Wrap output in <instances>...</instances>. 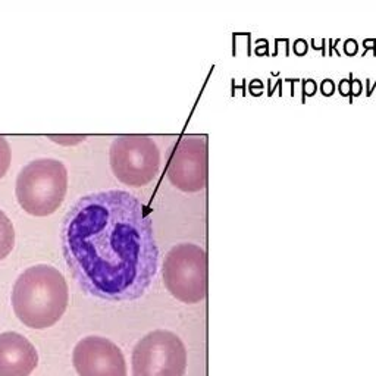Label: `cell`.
<instances>
[{
  "label": "cell",
  "mask_w": 376,
  "mask_h": 376,
  "mask_svg": "<svg viewBox=\"0 0 376 376\" xmlns=\"http://www.w3.org/2000/svg\"><path fill=\"white\" fill-rule=\"evenodd\" d=\"M10 165V147L7 141L0 137V179L4 176Z\"/></svg>",
  "instance_id": "obj_11"
},
{
  "label": "cell",
  "mask_w": 376,
  "mask_h": 376,
  "mask_svg": "<svg viewBox=\"0 0 376 376\" xmlns=\"http://www.w3.org/2000/svg\"><path fill=\"white\" fill-rule=\"evenodd\" d=\"M109 159L115 176L129 187L150 184L160 168L159 147L146 135H121L115 138Z\"/></svg>",
  "instance_id": "obj_5"
},
{
  "label": "cell",
  "mask_w": 376,
  "mask_h": 376,
  "mask_svg": "<svg viewBox=\"0 0 376 376\" xmlns=\"http://www.w3.org/2000/svg\"><path fill=\"white\" fill-rule=\"evenodd\" d=\"M38 365L35 347L21 334H0V376H29Z\"/></svg>",
  "instance_id": "obj_9"
},
{
  "label": "cell",
  "mask_w": 376,
  "mask_h": 376,
  "mask_svg": "<svg viewBox=\"0 0 376 376\" xmlns=\"http://www.w3.org/2000/svg\"><path fill=\"white\" fill-rule=\"evenodd\" d=\"M207 254L191 243L172 247L163 260L166 290L185 304H196L207 296Z\"/></svg>",
  "instance_id": "obj_4"
},
{
  "label": "cell",
  "mask_w": 376,
  "mask_h": 376,
  "mask_svg": "<svg viewBox=\"0 0 376 376\" xmlns=\"http://www.w3.org/2000/svg\"><path fill=\"white\" fill-rule=\"evenodd\" d=\"M185 369L187 350L179 337L169 331H153L134 347V376H184Z\"/></svg>",
  "instance_id": "obj_6"
},
{
  "label": "cell",
  "mask_w": 376,
  "mask_h": 376,
  "mask_svg": "<svg viewBox=\"0 0 376 376\" xmlns=\"http://www.w3.org/2000/svg\"><path fill=\"white\" fill-rule=\"evenodd\" d=\"M68 190L66 166L56 159H37L24 166L16 178L15 194L19 206L32 216L54 213Z\"/></svg>",
  "instance_id": "obj_3"
},
{
  "label": "cell",
  "mask_w": 376,
  "mask_h": 376,
  "mask_svg": "<svg viewBox=\"0 0 376 376\" xmlns=\"http://www.w3.org/2000/svg\"><path fill=\"white\" fill-rule=\"evenodd\" d=\"M15 247V228L12 221L0 210V260L7 257Z\"/></svg>",
  "instance_id": "obj_10"
},
{
  "label": "cell",
  "mask_w": 376,
  "mask_h": 376,
  "mask_svg": "<svg viewBox=\"0 0 376 376\" xmlns=\"http://www.w3.org/2000/svg\"><path fill=\"white\" fill-rule=\"evenodd\" d=\"M62 250L79 287L109 301L140 299L157 272L151 221L141 201L124 190L81 197L65 216Z\"/></svg>",
  "instance_id": "obj_1"
},
{
  "label": "cell",
  "mask_w": 376,
  "mask_h": 376,
  "mask_svg": "<svg viewBox=\"0 0 376 376\" xmlns=\"http://www.w3.org/2000/svg\"><path fill=\"white\" fill-rule=\"evenodd\" d=\"M321 90L325 96H332L334 90H335V84L331 79H325L321 85Z\"/></svg>",
  "instance_id": "obj_12"
},
{
  "label": "cell",
  "mask_w": 376,
  "mask_h": 376,
  "mask_svg": "<svg viewBox=\"0 0 376 376\" xmlns=\"http://www.w3.org/2000/svg\"><path fill=\"white\" fill-rule=\"evenodd\" d=\"M68 300L66 279L49 265L25 269L12 291V307L16 318L32 329H46L57 324L68 307Z\"/></svg>",
  "instance_id": "obj_2"
},
{
  "label": "cell",
  "mask_w": 376,
  "mask_h": 376,
  "mask_svg": "<svg viewBox=\"0 0 376 376\" xmlns=\"http://www.w3.org/2000/svg\"><path fill=\"white\" fill-rule=\"evenodd\" d=\"M72 363L79 376H126L119 347L103 337H85L74 349Z\"/></svg>",
  "instance_id": "obj_8"
},
{
  "label": "cell",
  "mask_w": 376,
  "mask_h": 376,
  "mask_svg": "<svg viewBox=\"0 0 376 376\" xmlns=\"http://www.w3.org/2000/svg\"><path fill=\"white\" fill-rule=\"evenodd\" d=\"M207 141L203 137H184L168 165L169 182L184 193H197L207 185Z\"/></svg>",
  "instance_id": "obj_7"
}]
</instances>
